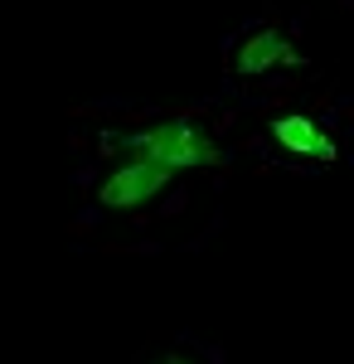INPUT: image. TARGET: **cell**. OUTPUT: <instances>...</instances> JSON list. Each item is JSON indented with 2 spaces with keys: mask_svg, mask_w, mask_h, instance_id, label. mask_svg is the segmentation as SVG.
Masks as SVG:
<instances>
[{
  "mask_svg": "<svg viewBox=\"0 0 354 364\" xmlns=\"http://www.w3.org/2000/svg\"><path fill=\"white\" fill-rule=\"evenodd\" d=\"M170 175L175 170L156 166V161H122V166L112 170L107 180L97 185V199L107 204V209H136V204H146V199H156L170 185Z\"/></svg>",
  "mask_w": 354,
  "mask_h": 364,
  "instance_id": "7a4b0ae2",
  "label": "cell"
},
{
  "mask_svg": "<svg viewBox=\"0 0 354 364\" xmlns=\"http://www.w3.org/2000/svg\"><path fill=\"white\" fill-rule=\"evenodd\" d=\"M281 63H296V49H291V39H286L281 29H257V34H247L243 49H238V73H243V78L272 73Z\"/></svg>",
  "mask_w": 354,
  "mask_h": 364,
  "instance_id": "3957f363",
  "label": "cell"
},
{
  "mask_svg": "<svg viewBox=\"0 0 354 364\" xmlns=\"http://www.w3.org/2000/svg\"><path fill=\"white\" fill-rule=\"evenodd\" d=\"M272 141L291 156H316V161H335V141L311 122V117H277L272 122Z\"/></svg>",
  "mask_w": 354,
  "mask_h": 364,
  "instance_id": "277c9868",
  "label": "cell"
},
{
  "mask_svg": "<svg viewBox=\"0 0 354 364\" xmlns=\"http://www.w3.org/2000/svg\"><path fill=\"white\" fill-rule=\"evenodd\" d=\"M127 151H132L136 161H156V166H165V170H209V166L223 161L218 146L204 136L199 127H190V122H161L156 132L132 136Z\"/></svg>",
  "mask_w": 354,
  "mask_h": 364,
  "instance_id": "6da1fadb",
  "label": "cell"
},
{
  "mask_svg": "<svg viewBox=\"0 0 354 364\" xmlns=\"http://www.w3.org/2000/svg\"><path fill=\"white\" fill-rule=\"evenodd\" d=\"M161 364H185V360H180V355H165V360Z\"/></svg>",
  "mask_w": 354,
  "mask_h": 364,
  "instance_id": "5b68a950",
  "label": "cell"
}]
</instances>
